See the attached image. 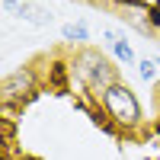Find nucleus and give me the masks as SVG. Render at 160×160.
Here are the masks:
<instances>
[{"label": "nucleus", "instance_id": "3", "mask_svg": "<svg viewBox=\"0 0 160 160\" xmlns=\"http://www.w3.org/2000/svg\"><path fill=\"white\" fill-rule=\"evenodd\" d=\"M32 87H35L32 71L19 68V71H13V74H7V77H3V99H7V102L22 99V96H29V93H32Z\"/></svg>", "mask_w": 160, "mask_h": 160}, {"label": "nucleus", "instance_id": "5", "mask_svg": "<svg viewBox=\"0 0 160 160\" xmlns=\"http://www.w3.org/2000/svg\"><path fill=\"white\" fill-rule=\"evenodd\" d=\"M64 38H68V42H87L90 32H87L83 22H77V26H64Z\"/></svg>", "mask_w": 160, "mask_h": 160}, {"label": "nucleus", "instance_id": "4", "mask_svg": "<svg viewBox=\"0 0 160 160\" xmlns=\"http://www.w3.org/2000/svg\"><path fill=\"white\" fill-rule=\"evenodd\" d=\"M109 35H112V51H115V55L122 58L125 64H131V61H135V51H131V45L125 42V38H118L115 32H109Z\"/></svg>", "mask_w": 160, "mask_h": 160}, {"label": "nucleus", "instance_id": "6", "mask_svg": "<svg viewBox=\"0 0 160 160\" xmlns=\"http://www.w3.org/2000/svg\"><path fill=\"white\" fill-rule=\"evenodd\" d=\"M141 77L144 80H154L157 77V64L154 61H141Z\"/></svg>", "mask_w": 160, "mask_h": 160}, {"label": "nucleus", "instance_id": "1", "mask_svg": "<svg viewBox=\"0 0 160 160\" xmlns=\"http://www.w3.org/2000/svg\"><path fill=\"white\" fill-rule=\"evenodd\" d=\"M102 106L118 125H138L141 122V106L138 96L125 83H112L109 90H102Z\"/></svg>", "mask_w": 160, "mask_h": 160}, {"label": "nucleus", "instance_id": "7", "mask_svg": "<svg viewBox=\"0 0 160 160\" xmlns=\"http://www.w3.org/2000/svg\"><path fill=\"white\" fill-rule=\"evenodd\" d=\"M3 3H7V7H13V3H26V0H3Z\"/></svg>", "mask_w": 160, "mask_h": 160}, {"label": "nucleus", "instance_id": "2", "mask_svg": "<svg viewBox=\"0 0 160 160\" xmlns=\"http://www.w3.org/2000/svg\"><path fill=\"white\" fill-rule=\"evenodd\" d=\"M77 74L83 77L90 87H99V90H109L112 83H118L115 80V68L99 55V51H93V48H87L83 55L77 58Z\"/></svg>", "mask_w": 160, "mask_h": 160}]
</instances>
